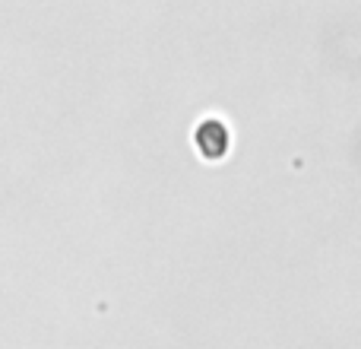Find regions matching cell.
Returning <instances> with one entry per match:
<instances>
[{
	"label": "cell",
	"instance_id": "1",
	"mask_svg": "<svg viewBox=\"0 0 361 349\" xmlns=\"http://www.w3.org/2000/svg\"><path fill=\"white\" fill-rule=\"evenodd\" d=\"M193 143L206 159H222L228 153V127L216 118H206L203 124L193 131Z\"/></svg>",
	"mask_w": 361,
	"mask_h": 349
}]
</instances>
